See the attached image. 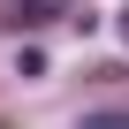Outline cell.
<instances>
[{"label": "cell", "mask_w": 129, "mask_h": 129, "mask_svg": "<svg viewBox=\"0 0 129 129\" xmlns=\"http://www.w3.org/2000/svg\"><path fill=\"white\" fill-rule=\"evenodd\" d=\"M69 15H76V0H0V30H46Z\"/></svg>", "instance_id": "1"}, {"label": "cell", "mask_w": 129, "mask_h": 129, "mask_svg": "<svg viewBox=\"0 0 129 129\" xmlns=\"http://www.w3.org/2000/svg\"><path fill=\"white\" fill-rule=\"evenodd\" d=\"M15 76H23V84H30V76H46V53H38V46H23V53H15Z\"/></svg>", "instance_id": "2"}, {"label": "cell", "mask_w": 129, "mask_h": 129, "mask_svg": "<svg viewBox=\"0 0 129 129\" xmlns=\"http://www.w3.org/2000/svg\"><path fill=\"white\" fill-rule=\"evenodd\" d=\"M76 129H129V114H84Z\"/></svg>", "instance_id": "3"}, {"label": "cell", "mask_w": 129, "mask_h": 129, "mask_svg": "<svg viewBox=\"0 0 129 129\" xmlns=\"http://www.w3.org/2000/svg\"><path fill=\"white\" fill-rule=\"evenodd\" d=\"M121 38H129V8H121Z\"/></svg>", "instance_id": "4"}]
</instances>
